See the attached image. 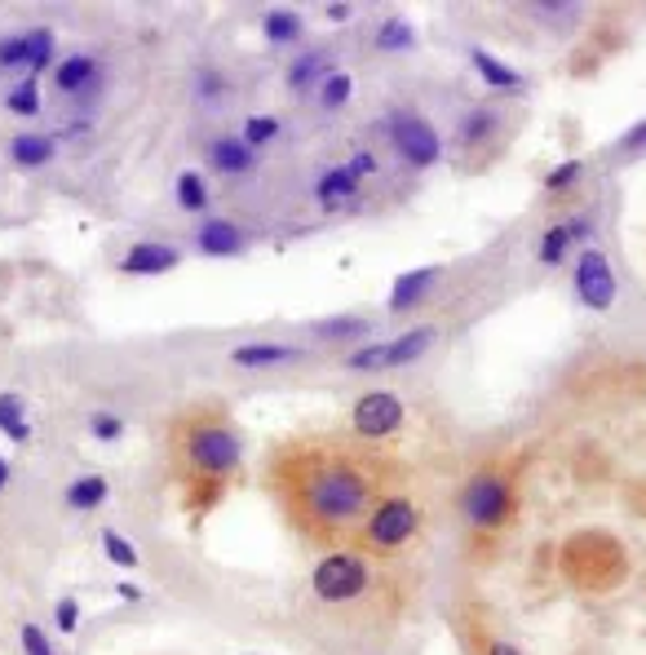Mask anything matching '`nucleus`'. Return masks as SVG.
I'll return each instance as SVG.
<instances>
[{"label":"nucleus","mask_w":646,"mask_h":655,"mask_svg":"<svg viewBox=\"0 0 646 655\" xmlns=\"http://www.w3.org/2000/svg\"><path fill=\"white\" fill-rule=\"evenodd\" d=\"M266 483L284 518L310 541H337L390 496L395 466L372 443L341 434H306L275 447Z\"/></svg>","instance_id":"f257e3e1"},{"label":"nucleus","mask_w":646,"mask_h":655,"mask_svg":"<svg viewBox=\"0 0 646 655\" xmlns=\"http://www.w3.org/2000/svg\"><path fill=\"white\" fill-rule=\"evenodd\" d=\"M169 456L173 470L182 474V483L200 496V509L213 505L226 487V479L239 470L244 461V438L231 421L226 408L218 404H196L173 417L169 430Z\"/></svg>","instance_id":"f03ea898"},{"label":"nucleus","mask_w":646,"mask_h":655,"mask_svg":"<svg viewBox=\"0 0 646 655\" xmlns=\"http://www.w3.org/2000/svg\"><path fill=\"white\" fill-rule=\"evenodd\" d=\"M368 584H372V567L363 549H337V554H323L310 571V594L323 607H350L359 598H368Z\"/></svg>","instance_id":"7ed1b4c3"},{"label":"nucleus","mask_w":646,"mask_h":655,"mask_svg":"<svg viewBox=\"0 0 646 655\" xmlns=\"http://www.w3.org/2000/svg\"><path fill=\"white\" fill-rule=\"evenodd\" d=\"M417 532H421V509H417V500L403 496V492H390V496H385V500L363 518L359 549H368V554H399Z\"/></svg>","instance_id":"20e7f679"},{"label":"nucleus","mask_w":646,"mask_h":655,"mask_svg":"<svg viewBox=\"0 0 646 655\" xmlns=\"http://www.w3.org/2000/svg\"><path fill=\"white\" fill-rule=\"evenodd\" d=\"M461 518L474 532H500L509 514H513V483L505 470H479L465 487H461Z\"/></svg>","instance_id":"39448f33"},{"label":"nucleus","mask_w":646,"mask_h":655,"mask_svg":"<svg viewBox=\"0 0 646 655\" xmlns=\"http://www.w3.org/2000/svg\"><path fill=\"white\" fill-rule=\"evenodd\" d=\"M385 134H390V147H395V156L408 169H434L443 160L438 128L425 115H417V111H390V120H385Z\"/></svg>","instance_id":"423d86ee"},{"label":"nucleus","mask_w":646,"mask_h":655,"mask_svg":"<svg viewBox=\"0 0 646 655\" xmlns=\"http://www.w3.org/2000/svg\"><path fill=\"white\" fill-rule=\"evenodd\" d=\"M434 346V328H408L395 342H372V346H355L346 355L350 372H390V368H408L417 363L425 350Z\"/></svg>","instance_id":"0eeeda50"},{"label":"nucleus","mask_w":646,"mask_h":655,"mask_svg":"<svg viewBox=\"0 0 646 655\" xmlns=\"http://www.w3.org/2000/svg\"><path fill=\"white\" fill-rule=\"evenodd\" d=\"M408 421V408L399 395H390V390H372V395H363L350 412V430L359 443H381V438H395Z\"/></svg>","instance_id":"6e6552de"},{"label":"nucleus","mask_w":646,"mask_h":655,"mask_svg":"<svg viewBox=\"0 0 646 655\" xmlns=\"http://www.w3.org/2000/svg\"><path fill=\"white\" fill-rule=\"evenodd\" d=\"M571 288H575V297H580V306H585V310L607 314V310L616 306L620 284H616V271H611V261H607V252H602V248H585V252L575 257Z\"/></svg>","instance_id":"1a4fd4ad"},{"label":"nucleus","mask_w":646,"mask_h":655,"mask_svg":"<svg viewBox=\"0 0 646 655\" xmlns=\"http://www.w3.org/2000/svg\"><path fill=\"white\" fill-rule=\"evenodd\" d=\"M107 81V67L98 53H67L62 62H53V89L62 98H94Z\"/></svg>","instance_id":"9d476101"},{"label":"nucleus","mask_w":646,"mask_h":655,"mask_svg":"<svg viewBox=\"0 0 646 655\" xmlns=\"http://www.w3.org/2000/svg\"><path fill=\"white\" fill-rule=\"evenodd\" d=\"M177 267H182V252L173 244H164V239H138V244H128V252L120 257V271L124 275H142V280L169 275Z\"/></svg>","instance_id":"9b49d317"},{"label":"nucleus","mask_w":646,"mask_h":655,"mask_svg":"<svg viewBox=\"0 0 646 655\" xmlns=\"http://www.w3.org/2000/svg\"><path fill=\"white\" fill-rule=\"evenodd\" d=\"M204 160H209V169L213 173H222V177H248L252 169H257V151L239 138V134H218L209 147H204Z\"/></svg>","instance_id":"f8f14e48"},{"label":"nucleus","mask_w":646,"mask_h":655,"mask_svg":"<svg viewBox=\"0 0 646 655\" xmlns=\"http://www.w3.org/2000/svg\"><path fill=\"white\" fill-rule=\"evenodd\" d=\"M244 248H248V235L226 218H204L200 231H196V252L200 257H239Z\"/></svg>","instance_id":"ddd939ff"},{"label":"nucleus","mask_w":646,"mask_h":655,"mask_svg":"<svg viewBox=\"0 0 646 655\" xmlns=\"http://www.w3.org/2000/svg\"><path fill=\"white\" fill-rule=\"evenodd\" d=\"M297 359H301V346H293V342H244V346L231 350V363L248 368V372L284 368V363H297Z\"/></svg>","instance_id":"4468645a"},{"label":"nucleus","mask_w":646,"mask_h":655,"mask_svg":"<svg viewBox=\"0 0 646 655\" xmlns=\"http://www.w3.org/2000/svg\"><path fill=\"white\" fill-rule=\"evenodd\" d=\"M328 76H333V53H328V49H306V53H297L288 67H284V81H288L293 94H310V89H319Z\"/></svg>","instance_id":"2eb2a0df"},{"label":"nucleus","mask_w":646,"mask_h":655,"mask_svg":"<svg viewBox=\"0 0 646 655\" xmlns=\"http://www.w3.org/2000/svg\"><path fill=\"white\" fill-rule=\"evenodd\" d=\"M53 156H58V138H53V134H36V128H23V134L10 138V160H14L23 173L45 169Z\"/></svg>","instance_id":"dca6fc26"},{"label":"nucleus","mask_w":646,"mask_h":655,"mask_svg":"<svg viewBox=\"0 0 646 655\" xmlns=\"http://www.w3.org/2000/svg\"><path fill=\"white\" fill-rule=\"evenodd\" d=\"M438 275H443V267H421V271H408V275H399V280L390 284V310H395V314H403V310L421 306V301L434 293Z\"/></svg>","instance_id":"f3484780"},{"label":"nucleus","mask_w":646,"mask_h":655,"mask_svg":"<svg viewBox=\"0 0 646 655\" xmlns=\"http://www.w3.org/2000/svg\"><path fill=\"white\" fill-rule=\"evenodd\" d=\"M314 200L323 205V209H346V205H355L359 200V177L350 173V164H337V169H328L319 182H314Z\"/></svg>","instance_id":"a211bd4d"},{"label":"nucleus","mask_w":646,"mask_h":655,"mask_svg":"<svg viewBox=\"0 0 646 655\" xmlns=\"http://www.w3.org/2000/svg\"><path fill=\"white\" fill-rule=\"evenodd\" d=\"M589 231H594L589 218H571V222H562V226H549L545 239H541V267H562L571 239H585Z\"/></svg>","instance_id":"6ab92c4d"},{"label":"nucleus","mask_w":646,"mask_h":655,"mask_svg":"<svg viewBox=\"0 0 646 655\" xmlns=\"http://www.w3.org/2000/svg\"><path fill=\"white\" fill-rule=\"evenodd\" d=\"M107 496H111V483L102 474H80V479L67 483V492H62V505H67L72 514H94V509L107 505Z\"/></svg>","instance_id":"aec40b11"},{"label":"nucleus","mask_w":646,"mask_h":655,"mask_svg":"<svg viewBox=\"0 0 646 655\" xmlns=\"http://www.w3.org/2000/svg\"><path fill=\"white\" fill-rule=\"evenodd\" d=\"M23 45H27V62H23L27 81H36L40 72H53V58H58V36H53V27H27V32H23Z\"/></svg>","instance_id":"412c9836"},{"label":"nucleus","mask_w":646,"mask_h":655,"mask_svg":"<svg viewBox=\"0 0 646 655\" xmlns=\"http://www.w3.org/2000/svg\"><path fill=\"white\" fill-rule=\"evenodd\" d=\"M173 200H177V209L182 213H209V205H213V190H209V182H204V173H196V169H182L177 173V182H173Z\"/></svg>","instance_id":"4be33fe9"},{"label":"nucleus","mask_w":646,"mask_h":655,"mask_svg":"<svg viewBox=\"0 0 646 655\" xmlns=\"http://www.w3.org/2000/svg\"><path fill=\"white\" fill-rule=\"evenodd\" d=\"M0 434H5L14 447L32 443V434H36V425L27 417V404H23V395H14V390L0 395Z\"/></svg>","instance_id":"5701e85b"},{"label":"nucleus","mask_w":646,"mask_h":655,"mask_svg":"<svg viewBox=\"0 0 646 655\" xmlns=\"http://www.w3.org/2000/svg\"><path fill=\"white\" fill-rule=\"evenodd\" d=\"M496 134H500V115H496L492 107H474V111L457 124V147H461V151H474V147L492 143Z\"/></svg>","instance_id":"b1692460"},{"label":"nucleus","mask_w":646,"mask_h":655,"mask_svg":"<svg viewBox=\"0 0 646 655\" xmlns=\"http://www.w3.org/2000/svg\"><path fill=\"white\" fill-rule=\"evenodd\" d=\"M368 319L363 314H337V319H319L310 333L319 337V342H333V346H355L359 337H368Z\"/></svg>","instance_id":"393cba45"},{"label":"nucleus","mask_w":646,"mask_h":655,"mask_svg":"<svg viewBox=\"0 0 646 655\" xmlns=\"http://www.w3.org/2000/svg\"><path fill=\"white\" fill-rule=\"evenodd\" d=\"M470 62H474L479 76H483L492 89H523V76L513 72V67H505V62H500L496 53H487V49H470Z\"/></svg>","instance_id":"a878e982"},{"label":"nucleus","mask_w":646,"mask_h":655,"mask_svg":"<svg viewBox=\"0 0 646 655\" xmlns=\"http://www.w3.org/2000/svg\"><path fill=\"white\" fill-rule=\"evenodd\" d=\"M301 14L297 10H271L266 18H262V36L271 40V45H297L301 40Z\"/></svg>","instance_id":"bb28decb"},{"label":"nucleus","mask_w":646,"mask_h":655,"mask_svg":"<svg viewBox=\"0 0 646 655\" xmlns=\"http://www.w3.org/2000/svg\"><path fill=\"white\" fill-rule=\"evenodd\" d=\"M417 45V32L403 23V18H385L381 27H376V49L381 53H403V49H412Z\"/></svg>","instance_id":"cd10ccee"},{"label":"nucleus","mask_w":646,"mask_h":655,"mask_svg":"<svg viewBox=\"0 0 646 655\" xmlns=\"http://www.w3.org/2000/svg\"><path fill=\"white\" fill-rule=\"evenodd\" d=\"M314 94H319V107H323V111H341V107L350 102V94H355V76H350V72H333Z\"/></svg>","instance_id":"c85d7f7f"},{"label":"nucleus","mask_w":646,"mask_h":655,"mask_svg":"<svg viewBox=\"0 0 646 655\" xmlns=\"http://www.w3.org/2000/svg\"><path fill=\"white\" fill-rule=\"evenodd\" d=\"M102 554H107V563H115L120 571H134V567H142V554L128 545L115 528H102Z\"/></svg>","instance_id":"c756f323"},{"label":"nucleus","mask_w":646,"mask_h":655,"mask_svg":"<svg viewBox=\"0 0 646 655\" xmlns=\"http://www.w3.org/2000/svg\"><path fill=\"white\" fill-rule=\"evenodd\" d=\"M239 138H244V143H248L252 151H257V147H271L275 138H284V124H279L275 115H248V120H244V134H239Z\"/></svg>","instance_id":"7c9ffc66"},{"label":"nucleus","mask_w":646,"mask_h":655,"mask_svg":"<svg viewBox=\"0 0 646 655\" xmlns=\"http://www.w3.org/2000/svg\"><path fill=\"white\" fill-rule=\"evenodd\" d=\"M40 85L36 81H23L18 89H10V98H5V111L10 115H18V120H36L40 115Z\"/></svg>","instance_id":"2f4dec72"},{"label":"nucleus","mask_w":646,"mask_h":655,"mask_svg":"<svg viewBox=\"0 0 646 655\" xmlns=\"http://www.w3.org/2000/svg\"><path fill=\"white\" fill-rule=\"evenodd\" d=\"M196 98H200L204 107H222V98H226V76H222L218 67H200V72H196Z\"/></svg>","instance_id":"473e14b6"},{"label":"nucleus","mask_w":646,"mask_h":655,"mask_svg":"<svg viewBox=\"0 0 646 655\" xmlns=\"http://www.w3.org/2000/svg\"><path fill=\"white\" fill-rule=\"evenodd\" d=\"M23 62H27L23 32H14V36H0V72H23Z\"/></svg>","instance_id":"72a5a7b5"},{"label":"nucleus","mask_w":646,"mask_h":655,"mask_svg":"<svg viewBox=\"0 0 646 655\" xmlns=\"http://www.w3.org/2000/svg\"><path fill=\"white\" fill-rule=\"evenodd\" d=\"M89 434L102 438V443H115V438L124 434V417H120V412H94V417H89Z\"/></svg>","instance_id":"f704fd0d"},{"label":"nucleus","mask_w":646,"mask_h":655,"mask_svg":"<svg viewBox=\"0 0 646 655\" xmlns=\"http://www.w3.org/2000/svg\"><path fill=\"white\" fill-rule=\"evenodd\" d=\"M18 642H23V655H58L53 642H49V633L40 625H32V620L18 629Z\"/></svg>","instance_id":"c9c22d12"},{"label":"nucleus","mask_w":646,"mask_h":655,"mask_svg":"<svg viewBox=\"0 0 646 655\" xmlns=\"http://www.w3.org/2000/svg\"><path fill=\"white\" fill-rule=\"evenodd\" d=\"M53 625H58V633H76L80 629V598H58V607H53Z\"/></svg>","instance_id":"e433bc0d"},{"label":"nucleus","mask_w":646,"mask_h":655,"mask_svg":"<svg viewBox=\"0 0 646 655\" xmlns=\"http://www.w3.org/2000/svg\"><path fill=\"white\" fill-rule=\"evenodd\" d=\"M616 156H620V160H637V156H646V120H642V124H633L629 134L616 143Z\"/></svg>","instance_id":"4c0bfd02"},{"label":"nucleus","mask_w":646,"mask_h":655,"mask_svg":"<svg viewBox=\"0 0 646 655\" xmlns=\"http://www.w3.org/2000/svg\"><path fill=\"white\" fill-rule=\"evenodd\" d=\"M580 173H585V164H580V160H567V164H558L554 173H545V190H562V186H575V182H580Z\"/></svg>","instance_id":"58836bf2"},{"label":"nucleus","mask_w":646,"mask_h":655,"mask_svg":"<svg viewBox=\"0 0 646 655\" xmlns=\"http://www.w3.org/2000/svg\"><path fill=\"white\" fill-rule=\"evenodd\" d=\"M350 173L363 182L368 173H376V156H372V151H355V156H350Z\"/></svg>","instance_id":"ea45409f"},{"label":"nucleus","mask_w":646,"mask_h":655,"mask_svg":"<svg viewBox=\"0 0 646 655\" xmlns=\"http://www.w3.org/2000/svg\"><path fill=\"white\" fill-rule=\"evenodd\" d=\"M115 594H120L124 603H142V598H147L142 589H138V584H128V580H120V584H115Z\"/></svg>","instance_id":"a19ab883"},{"label":"nucleus","mask_w":646,"mask_h":655,"mask_svg":"<svg viewBox=\"0 0 646 655\" xmlns=\"http://www.w3.org/2000/svg\"><path fill=\"white\" fill-rule=\"evenodd\" d=\"M487 655H523V651L513 646V642H505V638H492V642H487Z\"/></svg>","instance_id":"79ce46f5"},{"label":"nucleus","mask_w":646,"mask_h":655,"mask_svg":"<svg viewBox=\"0 0 646 655\" xmlns=\"http://www.w3.org/2000/svg\"><path fill=\"white\" fill-rule=\"evenodd\" d=\"M328 18H333V23H346V18H350V5H328Z\"/></svg>","instance_id":"37998d69"},{"label":"nucleus","mask_w":646,"mask_h":655,"mask_svg":"<svg viewBox=\"0 0 646 655\" xmlns=\"http://www.w3.org/2000/svg\"><path fill=\"white\" fill-rule=\"evenodd\" d=\"M5 483H10V461L0 456V492H5Z\"/></svg>","instance_id":"c03bdc74"}]
</instances>
